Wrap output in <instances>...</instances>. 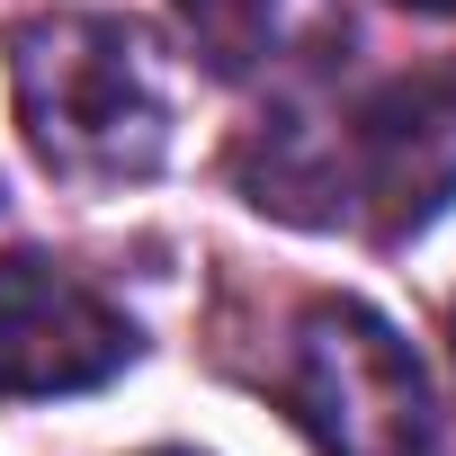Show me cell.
<instances>
[{"label": "cell", "mask_w": 456, "mask_h": 456, "mask_svg": "<svg viewBox=\"0 0 456 456\" xmlns=\"http://www.w3.org/2000/svg\"><path fill=\"white\" fill-rule=\"evenodd\" d=\"M438 81H447V90H456V72H438Z\"/></svg>", "instance_id": "obj_7"}, {"label": "cell", "mask_w": 456, "mask_h": 456, "mask_svg": "<svg viewBox=\"0 0 456 456\" xmlns=\"http://www.w3.org/2000/svg\"><path fill=\"white\" fill-rule=\"evenodd\" d=\"M411 10H456V0H411Z\"/></svg>", "instance_id": "obj_6"}, {"label": "cell", "mask_w": 456, "mask_h": 456, "mask_svg": "<svg viewBox=\"0 0 456 456\" xmlns=\"http://www.w3.org/2000/svg\"><path fill=\"white\" fill-rule=\"evenodd\" d=\"M28 152L72 188H126L170 161V63L134 19L54 10L10 37Z\"/></svg>", "instance_id": "obj_2"}, {"label": "cell", "mask_w": 456, "mask_h": 456, "mask_svg": "<svg viewBox=\"0 0 456 456\" xmlns=\"http://www.w3.org/2000/svg\"><path fill=\"white\" fill-rule=\"evenodd\" d=\"M179 19L215 72H278L340 54L349 0H179Z\"/></svg>", "instance_id": "obj_5"}, {"label": "cell", "mask_w": 456, "mask_h": 456, "mask_svg": "<svg viewBox=\"0 0 456 456\" xmlns=\"http://www.w3.org/2000/svg\"><path fill=\"white\" fill-rule=\"evenodd\" d=\"M233 188L278 224L403 242L456 197V90L429 72L349 108H278L233 143Z\"/></svg>", "instance_id": "obj_1"}, {"label": "cell", "mask_w": 456, "mask_h": 456, "mask_svg": "<svg viewBox=\"0 0 456 456\" xmlns=\"http://www.w3.org/2000/svg\"><path fill=\"white\" fill-rule=\"evenodd\" d=\"M134 367V322L81 287L63 260L10 251L0 260V394L45 403V394H90Z\"/></svg>", "instance_id": "obj_4"}, {"label": "cell", "mask_w": 456, "mask_h": 456, "mask_svg": "<svg viewBox=\"0 0 456 456\" xmlns=\"http://www.w3.org/2000/svg\"><path fill=\"white\" fill-rule=\"evenodd\" d=\"M278 403L322 456H429V429H438L411 340L358 296H314L296 314Z\"/></svg>", "instance_id": "obj_3"}]
</instances>
